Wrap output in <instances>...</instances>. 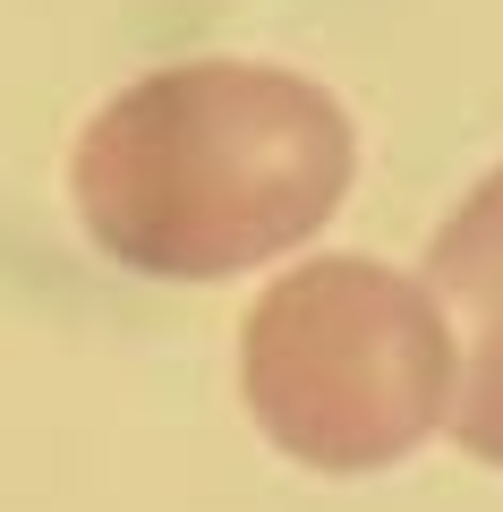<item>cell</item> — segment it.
Masks as SVG:
<instances>
[{
  "label": "cell",
  "instance_id": "obj_1",
  "mask_svg": "<svg viewBox=\"0 0 503 512\" xmlns=\"http://www.w3.org/2000/svg\"><path fill=\"white\" fill-rule=\"evenodd\" d=\"M350 111L273 60H180L120 86L69 154L77 222L162 282H222L299 248L342 205Z\"/></svg>",
  "mask_w": 503,
  "mask_h": 512
},
{
  "label": "cell",
  "instance_id": "obj_2",
  "mask_svg": "<svg viewBox=\"0 0 503 512\" xmlns=\"http://www.w3.org/2000/svg\"><path fill=\"white\" fill-rule=\"evenodd\" d=\"M452 325L427 282L316 256L256 299L239 333V393L307 470H393L452 410Z\"/></svg>",
  "mask_w": 503,
  "mask_h": 512
},
{
  "label": "cell",
  "instance_id": "obj_3",
  "mask_svg": "<svg viewBox=\"0 0 503 512\" xmlns=\"http://www.w3.org/2000/svg\"><path fill=\"white\" fill-rule=\"evenodd\" d=\"M427 291L444 325H461L452 436L503 470V171H486L427 248Z\"/></svg>",
  "mask_w": 503,
  "mask_h": 512
}]
</instances>
